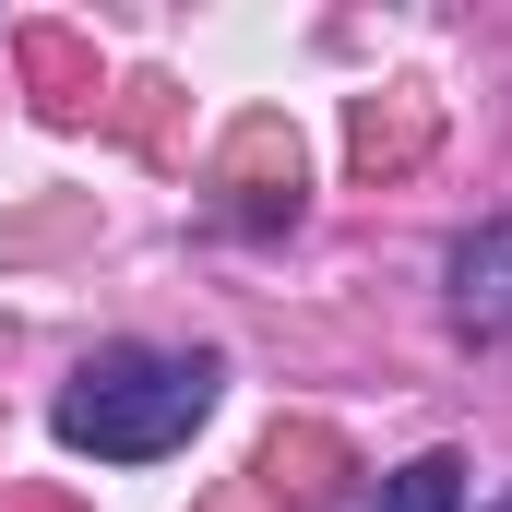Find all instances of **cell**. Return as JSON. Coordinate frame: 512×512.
<instances>
[{
    "label": "cell",
    "instance_id": "2",
    "mask_svg": "<svg viewBox=\"0 0 512 512\" xmlns=\"http://www.w3.org/2000/svg\"><path fill=\"white\" fill-rule=\"evenodd\" d=\"M441 298H453L465 334H512V215H477L441 251Z\"/></svg>",
    "mask_w": 512,
    "mask_h": 512
},
{
    "label": "cell",
    "instance_id": "1",
    "mask_svg": "<svg viewBox=\"0 0 512 512\" xmlns=\"http://www.w3.org/2000/svg\"><path fill=\"white\" fill-rule=\"evenodd\" d=\"M215 393L227 370L203 358V346H96L60 405H48V429L72 441V453H96V465H155V453H179L203 417H215Z\"/></svg>",
    "mask_w": 512,
    "mask_h": 512
},
{
    "label": "cell",
    "instance_id": "3",
    "mask_svg": "<svg viewBox=\"0 0 512 512\" xmlns=\"http://www.w3.org/2000/svg\"><path fill=\"white\" fill-rule=\"evenodd\" d=\"M370 512H465V453H417V465H393Z\"/></svg>",
    "mask_w": 512,
    "mask_h": 512
}]
</instances>
